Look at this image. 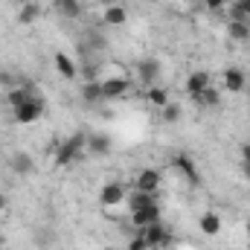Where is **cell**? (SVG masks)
I'll use <instances>...</instances> for the list:
<instances>
[{
	"instance_id": "36",
	"label": "cell",
	"mask_w": 250,
	"mask_h": 250,
	"mask_svg": "<svg viewBox=\"0 0 250 250\" xmlns=\"http://www.w3.org/2000/svg\"><path fill=\"white\" fill-rule=\"evenodd\" d=\"M248 236H250V221H248Z\"/></svg>"
},
{
	"instance_id": "32",
	"label": "cell",
	"mask_w": 250,
	"mask_h": 250,
	"mask_svg": "<svg viewBox=\"0 0 250 250\" xmlns=\"http://www.w3.org/2000/svg\"><path fill=\"white\" fill-rule=\"evenodd\" d=\"M242 175H245V181H250V163H242Z\"/></svg>"
},
{
	"instance_id": "1",
	"label": "cell",
	"mask_w": 250,
	"mask_h": 250,
	"mask_svg": "<svg viewBox=\"0 0 250 250\" xmlns=\"http://www.w3.org/2000/svg\"><path fill=\"white\" fill-rule=\"evenodd\" d=\"M84 148H87V134H73V137H67L64 143H59V148H56V154H53L56 169H67L70 163H76Z\"/></svg>"
},
{
	"instance_id": "15",
	"label": "cell",
	"mask_w": 250,
	"mask_h": 250,
	"mask_svg": "<svg viewBox=\"0 0 250 250\" xmlns=\"http://www.w3.org/2000/svg\"><path fill=\"white\" fill-rule=\"evenodd\" d=\"M111 137L108 134H87V154H111Z\"/></svg>"
},
{
	"instance_id": "9",
	"label": "cell",
	"mask_w": 250,
	"mask_h": 250,
	"mask_svg": "<svg viewBox=\"0 0 250 250\" xmlns=\"http://www.w3.org/2000/svg\"><path fill=\"white\" fill-rule=\"evenodd\" d=\"M125 187L120 181H111V184H105V187L99 189V201H102V207H117V204H123L125 201Z\"/></svg>"
},
{
	"instance_id": "4",
	"label": "cell",
	"mask_w": 250,
	"mask_h": 250,
	"mask_svg": "<svg viewBox=\"0 0 250 250\" xmlns=\"http://www.w3.org/2000/svg\"><path fill=\"white\" fill-rule=\"evenodd\" d=\"M99 84H102V99H105V102H111V99H123V96H128V90H131V79H125V76L99 79Z\"/></svg>"
},
{
	"instance_id": "35",
	"label": "cell",
	"mask_w": 250,
	"mask_h": 250,
	"mask_svg": "<svg viewBox=\"0 0 250 250\" xmlns=\"http://www.w3.org/2000/svg\"><path fill=\"white\" fill-rule=\"evenodd\" d=\"M248 99H250V82H248Z\"/></svg>"
},
{
	"instance_id": "27",
	"label": "cell",
	"mask_w": 250,
	"mask_h": 250,
	"mask_svg": "<svg viewBox=\"0 0 250 250\" xmlns=\"http://www.w3.org/2000/svg\"><path fill=\"white\" fill-rule=\"evenodd\" d=\"M230 21H248V15H245V9H242V3H239V0L230 6Z\"/></svg>"
},
{
	"instance_id": "13",
	"label": "cell",
	"mask_w": 250,
	"mask_h": 250,
	"mask_svg": "<svg viewBox=\"0 0 250 250\" xmlns=\"http://www.w3.org/2000/svg\"><path fill=\"white\" fill-rule=\"evenodd\" d=\"M172 169L181 172L189 184H198V169H195V160H192L189 154H175V157H172Z\"/></svg>"
},
{
	"instance_id": "25",
	"label": "cell",
	"mask_w": 250,
	"mask_h": 250,
	"mask_svg": "<svg viewBox=\"0 0 250 250\" xmlns=\"http://www.w3.org/2000/svg\"><path fill=\"white\" fill-rule=\"evenodd\" d=\"M35 21H38V6H35V3H26V6H21V12H18V23L29 26V23H35Z\"/></svg>"
},
{
	"instance_id": "33",
	"label": "cell",
	"mask_w": 250,
	"mask_h": 250,
	"mask_svg": "<svg viewBox=\"0 0 250 250\" xmlns=\"http://www.w3.org/2000/svg\"><path fill=\"white\" fill-rule=\"evenodd\" d=\"M239 3H242V9H245V15L250 18V0H239Z\"/></svg>"
},
{
	"instance_id": "29",
	"label": "cell",
	"mask_w": 250,
	"mask_h": 250,
	"mask_svg": "<svg viewBox=\"0 0 250 250\" xmlns=\"http://www.w3.org/2000/svg\"><path fill=\"white\" fill-rule=\"evenodd\" d=\"M0 87L12 90V87H15V76H12V73H6V70H0Z\"/></svg>"
},
{
	"instance_id": "30",
	"label": "cell",
	"mask_w": 250,
	"mask_h": 250,
	"mask_svg": "<svg viewBox=\"0 0 250 250\" xmlns=\"http://www.w3.org/2000/svg\"><path fill=\"white\" fill-rule=\"evenodd\" d=\"M204 6H207L209 12H224V9H227V0H204Z\"/></svg>"
},
{
	"instance_id": "5",
	"label": "cell",
	"mask_w": 250,
	"mask_h": 250,
	"mask_svg": "<svg viewBox=\"0 0 250 250\" xmlns=\"http://www.w3.org/2000/svg\"><path fill=\"white\" fill-rule=\"evenodd\" d=\"M160 184H163V178H160L157 169H140L137 172V181H134V189L148 192V195H157L160 192Z\"/></svg>"
},
{
	"instance_id": "3",
	"label": "cell",
	"mask_w": 250,
	"mask_h": 250,
	"mask_svg": "<svg viewBox=\"0 0 250 250\" xmlns=\"http://www.w3.org/2000/svg\"><path fill=\"white\" fill-rule=\"evenodd\" d=\"M140 233H143V239L148 242V250H160V248H169V245H172V233L163 227V221H154V224L143 227Z\"/></svg>"
},
{
	"instance_id": "16",
	"label": "cell",
	"mask_w": 250,
	"mask_h": 250,
	"mask_svg": "<svg viewBox=\"0 0 250 250\" xmlns=\"http://www.w3.org/2000/svg\"><path fill=\"white\" fill-rule=\"evenodd\" d=\"M53 64H56V70H59L62 79H76V76H79V67H76V62H73L67 53H56V56H53Z\"/></svg>"
},
{
	"instance_id": "18",
	"label": "cell",
	"mask_w": 250,
	"mask_h": 250,
	"mask_svg": "<svg viewBox=\"0 0 250 250\" xmlns=\"http://www.w3.org/2000/svg\"><path fill=\"white\" fill-rule=\"evenodd\" d=\"M90 53H102L105 47H108V38L99 32V29H84V41H82Z\"/></svg>"
},
{
	"instance_id": "28",
	"label": "cell",
	"mask_w": 250,
	"mask_h": 250,
	"mask_svg": "<svg viewBox=\"0 0 250 250\" xmlns=\"http://www.w3.org/2000/svg\"><path fill=\"white\" fill-rule=\"evenodd\" d=\"M128 250H148V242L143 239V233H137V236L128 242Z\"/></svg>"
},
{
	"instance_id": "14",
	"label": "cell",
	"mask_w": 250,
	"mask_h": 250,
	"mask_svg": "<svg viewBox=\"0 0 250 250\" xmlns=\"http://www.w3.org/2000/svg\"><path fill=\"white\" fill-rule=\"evenodd\" d=\"M35 96V90L29 87V84H15L12 90H6V102H9V108L15 111V108H21L23 102H29Z\"/></svg>"
},
{
	"instance_id": "10",
	"label": "cell",
	"mask_w": 250,
	"mask_h": 250,
	"mask_svg": "<svg viewBox=\"0 0 250 250\" xmlns=\"http://www.w3.org/2000/svg\"><path fill=\"white\" fill-rule=\"evenodd\" d=\"M221 82H224V87L230 90V93H242V90H248V76H245V70H239V67H230V70H224L221 73Z\"/></svg>"
},
{
	"instance_id": "20",
	"label": "cell",
	"mask_w": 250,
	"mask_h": 250,
	"mask_svg": "<svg viewBox=\"0 0 250 250\" xmlns=\"http://www.w3.org/2000/svg\"><path fill=\"white\" fill-rule=\"evenodd\" d=\"M154 201H157V195H148V192H140V189H134V192L128 195L131 212H134V209H143V207H148V204H154Z\"/></svg>"
},
{
	"instance_id": "31",
	"label": "cell",
	"mask_w": 250,
	"mask_h": 250,
	"mask_svg": "<svg viewBox=\"0 0 250 250\" xmlns=\"http://www.w3.org/2000/svg\"><path fill=\"white\" fill-rule=\"evenodd\" d=\"M242 163H250V143H242Z\"/></svg>"
},
{
	"instance_id": "24",
	"label": "cell",
	"mask_w": 250,
	"mask_h": 250,
	"mask_svg": "<svg viewBox=\"0 0 250 250\" xmlns=\"http://www.w3.org/2000/svg\"><path fill=\"white\" fill-rule=\"evenodd\" d=\"M146 99H148L154 108H163V105L169 102V93H166L163 87H154V84H151V87H146Z\"/></svg>"
},
{
	"instance_id": "17",
	"label": "cell",
	"mask_w": 250,
	"mask_h": 250,
	"mask_svg": "<svg viewBox=\"0 0 250 250\" xmlns=\"http://www.w3.org/2000/svg\"><path fill=\"white\" fill-rule=\"evenodd\" d=\"M198 227H201L204 236H218V233H221V215L209 209V212H204V215L198 218Z\"/></svg>"
},
{
	"instance_id": "19",
	"label": "cell",
	"mask_w": 250,
	"mask_h": 250,
	"mask_svg": "<svg viewBox=\"0 0 250 250\" xmlns=\"http://www.w3.org/2000/svg\"><path fill=\"white\" fill-rule=\"evenodd\" d=\"M82 99H84L87 105L105 102V99H102V84H99V79H96V82H84V84H82Z\"/></svg>"
},
{
	"instance_id": "26",
	"label": "cell",
	"mask_w": 250,
	"mask_h": 250,
	"mask_svg": "<svg viewBox=\"0 0 250 250\" xmlns=\"http://www.w3.org/2000/svg\"><path fill=\"white\" fill-rule=\"evenodd\" d=\"M160 111H163V123H178V120H181V114H184L178 102H166Z\"/></svg>"
},
{
	"instance_id": "34",
	"label": "cell",
	"mask_w": 250,
	"mask_h": 250,
	"mask_svg": "<svg viewBox=\"0 0 250 250\" xmlns=\"http://www.w3.org/2000/svg\"><path fill=\"white\" fill-rule=\"evenodd\" d=\"M3 209H6V195L0 192V212H3Z\"/></svg>"
},
{
	"instance_id": "22",
	"label": "cell",
	"mask_w": 250,
	"mask_h": 250,
	"mask_svg": "<svg viewBox=\"0 0 250 250\" xmlns=\"http://www.w3.org/2000/svg\"><path fill=\"white\" fill-rule=\"evenodd\" d=\"M195 102H198L201 108H218V105H221V93H218V90L209 84V87H207L201 96H195Z\"/></svg>"
},
{
	"instance_id": "21",
	"label": "cell",
	"mask_w": 250,
	"mask_h": 250,
	"mask_svg": "<svg viewBox=\"0 0 250 250\" xmlns=\"http://www.w3.org/2000/svg\"><path fill=\"white\" fill-rule=\"evenodd\" d=\"M227 35H230L233 41H250V23L248 21H230Z\"/></svg>"
},
{
	"instance_id": "11",
	"label": "cell",
	"mask_w": 250,
	"mask_h": 250,
	"mask_svg": "<svg viewBox=\"0 0 250 250\" xmlns=\"http://www.w3.org/2000/svg\"><path fill=\"white\" fill-rule=\"evenodd\" d=\"M209 84H212L209 73H207V70H195V73H189V79H187V93L195 99V96H201Z\"/></svg>"
},
{
	"instance_id": "8",
	"label": "cell",
	"mask_w": 250,
	"mask_h": 250,
	"mask_svg": "<svg viewBox=\"0 0 250 250\" xmlns=\"http://www.w3.org/2000/svg\"><path fill=\"white\" fill-rule=\"evenodd\" d=\"M154 221H160V207H157V201L148 204V207H143V209H134V212H131V224H134L137 230H143V227H148V224H154Z\"/></svg>"
},
{
	"instance_id": "7",
	"label": "cell",
	"mask_w": 250,
	"mask_h": 250,
	"mask_svg": "<svg viewBox=\"0 0 250 250\" xmlns=\"http://www.w3.org/2000/svg\"><path fill=\"white\" fill-rule=\"evenodd\" d=\"M9 169H12L18 178H29V175L35 172V157L26 154V151H15V154L9 157Z\"/></svg>"
},
{
	"instance_id": "2",
	"label": "cell",
	"mask_w": 250,
	"mask_h": 250,
	"mask_svg": "<svg viewBox=\"0 0 250 250\" xmlns=\"http://www.w3.org/2000/svg\"><path fill=\"white\" fill-rule=\"evenodd\" d=\"M12 117H15V123H21V125L38 123V120L44 117V99H41V96H32L29 102H23L21 108H15Z\"/></svg>"
},
{
	"instance_id": "23",
	"label": "cell",
	"mask_w": 250,
	"mask_h": 250,
	"mask_svg": "<svg viewBox=\"0 0 250 250\" xmlns=\"http://www.w3.org/2000/svg\"><path fill=\"white\" fill-rule=\"evenodd\" d=\"M56 9L62 12L64 18H79L82 15V3L79 0H56Z\"/></svg>"
},
{
	"instance_id": "6",
	"label": "cell",
	"mask_w": 250,
	"mask_h": 250,
	"mask_svg": "<svg viewBox=\"0 0 250 250\" xmlns=\"http://www.w3.org/2000/svg\"><path fill=\"white\" fill-rule=\"evenodd\" d=\"M137 79H140L146 87H151V84L160 79V62H157L154 56H148V59L137 62Z\"/></svg>"
},
{
	"instance_id": "12",
	"label": "cell",
	"mask_w": 250,
	"mask_h": 250,
	"mask_svg": "<svg viewBox=\"0 0 250 250\" xmlns=\"http://www.w3.org/2000/svg\"><path fill=\"white\" fill-rule=\"evenodd\" d=\"M102 23H105V26H125V23H128V9H125L123 3H111V6H105V12H102Z\"/></svg>"
}]
</instances>
